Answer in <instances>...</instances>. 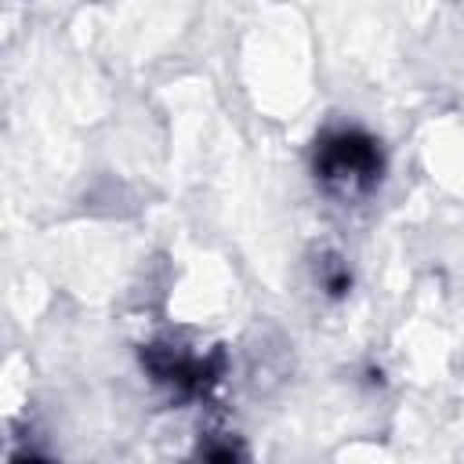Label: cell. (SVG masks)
Here are the masks:
<instances>
[{
	"label": "cell",
	"instance_id": "1",
	"mask_svg": "<svg viewBox=\"0 0 464 464\" xmlns=\"http://www.w3.org/2000/svg\"><path fill=\"white\" fill-rule=\"evenodd\" d=\"M323 170L334 181H366L377 170V152H373L370 141H362L355 134H341L337 141L326 145Z\"/></svg>",
	"mask_w": 464,
	"mask_h": 464
}]
</instances>
